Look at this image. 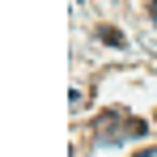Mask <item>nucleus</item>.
<instances>
[{"label":"nucleus","instance_id":"20e7f679","mask_svg":"<svg viewBox=\"0 0 157 157\" xmlns=\"http://www.w3.org/2000/svg\"><path fill=\"white\" fill-rule=\"evenodd\" d=\"M149 9H153V17H157V0H153V4H149Z\"/></svg>","mask_w":157,"mask_h":157},{"label":"nucleus","instance_id":"f257e3e1","mask_svg":"<svg viewBox=\"0 0 157 157\" xmlns=\"http://www.w3.org/2000/svg\"><path fill=\"white\" fill-rule=\"evenodd\" d=\"M144 123L136 119V115H123V110H106L102 119H98V140L102 144H123V140H136V136H144Z\"/></svg>","mask_w":157,"mask_h":157},{"label":"nucleus","instance_id":"7ed1b4c3","mask_svg":"<svg viewBox=\"0 0 157 157\" xmlns=\"http://www.w3.org/2000/svg\"><path fill=\"white\" fill-rule=\"evenodd\" d=\"M140 157H157V149H144V153H140Z\"/></svg>","mask_w":157,"mask_h":157},{"label":"nucleus","instance_id":"f03ea898","mask_svg":"<svg viewBox=\"0 0 157 157\" xmlns=\"http://www.w3.org/2000/svg\"><path fill=\"white\" fill-rule=\"evenodd\" d=\"M98 38L110 43V47H123V34H115V30H98Z\"/></svg>","mask_w":157,"mask_h":157}]
</instances>
